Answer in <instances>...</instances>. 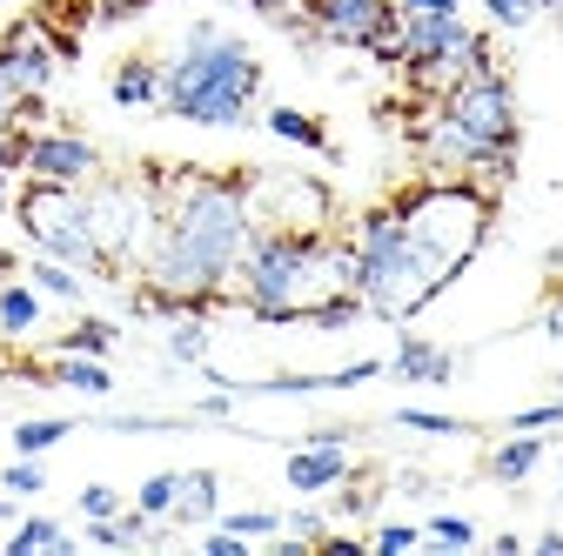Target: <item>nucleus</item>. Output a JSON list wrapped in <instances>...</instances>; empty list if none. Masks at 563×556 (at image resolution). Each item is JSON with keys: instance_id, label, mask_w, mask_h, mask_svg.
Segmentation results:
<instances>
[{"instance_id": "f257e3e1", "label": "nucleus", "mask_w": 563, "mask_h": 556, "mask_svg": "<svg viewBox=\"0 0 563 556\" xmlns=\"http://www.w3.org/2000/svg\"><path fill=\"white\" fill-rule=\"evenodd\" d=\"M155 194H162V229H155V242H148L134 275L162 296H181L188 315H208L229 296L235 262L255 235L249 175L181 168V175H155Z\"/></svg>"}, {"instance_id": "f03ea898", "label": "nucleus", "mask_w": 563, "mask_h": 556, "mask_svg": "<svg viewBox=\"0 0 563 556\" xmlns=\"http://www.w3.org/2000/svg\"><path fill=\"white\" fill-rule=\"evenodd\" d=\"M517 142H523V121H517V88L504 67L463 75L450 94L430 101V114L416 127L422 168L443 181H476L489 194L517 175Z\"/></svg>"}, {"instance_id": "7ed1b4c3", "label": "nucleus", "mask_w": 563, "mask_h": 556, "mask_svg": "<svg viewBox=\"0 0 563 556\" xmlns=\"http://www.w3.org/2000/svg\"><path fill=\"white\" fill-rule=\"evenodd\" d=\"M349 289V242L342 235H302V229H255L242 262H235V282L229 296L268 322V329H289L309 322L329 296Z\"/></svg>"}, {"instance_id": "20e7f679", "label": "nucleus", "mask_w": 563, "mask_h": 556, "mask_svg": "<svg viewBox=\"0 0 563 556\" xmlns=\"http://www.w3.org/2000/svg\"><path fill=\"white\" fill-rule=\"evenodd\" d=\"M262 54L222 21H188L162 60V114L188 127H249L262 101Z\"/></svg>"}, {"instance_id": "39448f33", "label": "nucleus", "mask_w": 563, "mask_h": 556, "mask_svg": "<svg viewBox=\"0 0 563 556\" xmlns=\"http://www.w3.org/2000/svg\"><path fill=\"white\" fill-rule=\"evenodd\" d=\"M396 215L409 248L422 255V268L437 275V289H450L456 275L476 262V248L489 242V222H497V194L476 188V181H416L409 194H396Z\"/></svg>"}, {"instance_id": "423d86ee", "label": "nucleus", "mask_w": 563, "mask_h": 556, "mask_svg": "<svg viewBox=\"0 0 563 556\" xmlns=\"http://www.w3.org/2000/svg\"><path fill=\"white\" fill-rule=\"evenodd\" d=\"M14 215H21V235L34 242V255H54L67 268H81V275H108L114 282V268L88 229V188H54V181H27L14 194Z\"/></svg>"}, {"instance_id": "0eeeda50", "label": "nucleus", "mask_w": 563, "mask_h": 556, "mask_svg": "<svg viewBox=\"0 0 563 556\" xmlns=\"http://www.w3.org/2000/svg\"><path fill=\"white\" fill-rule=\"evenodd\" d=\"M249 208L255 229H302V235L329 229V188L309 175H249Z\"/></svg>"}, {"instance_id": "6e6552de", "label": "nucleus", "mask_w": 563, "mask_h": 556, "mask_svg": "<svg viewBox=\"0 0 563 556\" xmlns=\"http://www.w3.org/2000/svg\"><path fill=\"white\" fill-rule=\"evenodd\" d=\"M27 181H54V188H88L101 175V148L75 127H34L27 134Z\"/></svg>"}, {"instance_id": "1a4fd4ad", "label": "nucleus", "mask_w": 563, "mask_h": 556, "mask_svg": "<svg viewBox=\"0 0 563 556\" xmlns=\"http://www.w3.org/2000/svg\"><path fill=\"white\" fill-rule=\"evenodd\" d=\"M302 21L329 47H369L383 27H396V0H302Z\"/></svg>"}, {"instance_id": "9d476101", "label": "nucleus", "mask_w": 563, "mask_h": 556, "mask_svg": "<svg viewBox=\"0 0 563 556\" xmlns=\"http://www.w3.org/2000/svg\"><path fill=\"white\" fill-rule=\"evenodd\" d=\"M342 476H349V430H316L302 449H289V463H282V482H289L296 497H322Z\"/></svg>"}, {"instance_id": "9b49d317", "label": "nucleus", "mask_w": 563, "mask_h": 556, "mask_svg": "<svg viewBox=\"0 0 563 556\" xmlns=\"http://www.w3.org/2000/svg\"><path fill=\"white\" fill-rule=\"evenodd\" d=\"M389 376H396V382H430V389H443V382L456 376V356H450V349H437V342H422V335H409V329H402L396 356H389Z\"/></svg>"}, {"instance_id": "f8f14e48", "label": "nucleus", "mask_w": 563, "mask_h": 556, "mask_svg": "<svg viewBox=\"0 0 563 556\" xmlns=\"http://www.w3.org/2000/svg\"><path fill=\"white\" fill-rule=\"evenodd\" d=\"M543 456H550L543 430H510L497 449L483 456V469L497 476V482H510V490H517V482H530V476H537V463H543Z\"/></svg>"}, {"instance_id": "ddd939ff", "label": "nucleus", "mask_w": 563, "mask_h": 556, "mask_svg": "<svg viewBox=\"0 0 563 556\" xmlns=\"http://www.w3.org/2000/svg\"><path fill=\"white\" fill-rule=\"evenodd\" d=\"M216 516H222V476L216 469H181V490H175V516L168 523L208 530Z\"/></svg>"}, {"instance_id": "4468645a", "label": "nucleus", "mask_w": 563, "mask_h": 556, "mask_svg": "<svg viewBox=\"0 0 563 556\" xmlns=\"http://www.w3.org/2000/svg\"><path fill=\"white\" fill-rule=\"evenodd\" d=\"M108 94H114V108H162V60L155 54H128L114 67Z\"/></svg>"}, {"instance_id": "2eb2a0df", "label": "nucleus", "mask_w": 563, "mask_h": 556, "mask_svg": "<svg viewBox=\"0 0 563 556\" xmlns=\"http://www.w3.org/2000/svg\"><path fill=\"white\" fill-rule=\"evenodd\" d=\"M262 127L275 134V142H289V148H309V155H329V162H335L329 127H322L316 114H302V108H268V114H262Z\"/></svg>"}, {"instance_id": "dca6fc26", "label": "nucleus", "mask_w": 563, "mask_h": 556, "mask_svg": "<svg viewBox=\"0 0 563 556\" xmlns=\"http://www.w3.org/2000/svg\"><path fill=\"white\" fill-rule=\"evenodd\" d=\"M41 309H47V296L34 289V282H21V275H14V282H0V335H34L41 329Z\"/></svg>"}, {"instance_id": "f3484780", "label": "nucleus", "mask_w": 563, "mask_h": 556, "mask_svg": "<svg viewBox=\"0 0 563 556\" xmlns=\"http://www.w3.org/2000/svg\"><path fill=\"white\" fill-rule=\"evenodd\" d=\"M47 382L75 389V396H114L108 356H54V363H47Z\"/></svg>"}, {"instance_id": "a211bd4d", "label": "nucleus", "mask_w": 563, "mask_h": 556, "mask_svg": "<svg viewBox=\"0 0 563 556\" xmlns=\"http://www.w3.org/2000/svg\"><path fill=\"white\" fill-rule=\"evenodd\" d=\"M67 556V549H75V543H67V530L54 523V516H21L14 523V536H8V556Z\"/></svg>"}, {"instance_id": "6ab92c4d", "label": "nucleus", "mask_w": 563, "mask_h": 556, "mask_svg": "<svg viewBox=\"0 0 563 556\" xmlns=\"http://www.w3.org/2000/svg\"><path fill=\"white\" fill-rule=\"evenodd\" d=\"M27 282L47 296V302H81L88 296V282H81V268H67V262H54V255H34V268H27Z\"/></svg>"}, {"instance_id": "aec40b11", "label": "nucleus", "mask_w": 563, "mask_h": 556, "mask_svg": "<svg viewBox=\"0 0 563 556\" xmlns=\"http://www.w3.org/2000/svg\"><path fill=\"white\" fill-rule=\"evenodd\" d=\"M114 342H121V329H114L108 315H81L75 329H67V335L54 342V356H108Z\"/></svg>"}, {"instance_id": "412c9836", "label": "nucleus", "mask_w": 563, "mask_h": 556, "mask_svg": "<svg viewBox=\"0 0 563 556\" xmlns=\"http://www.w3.org/2000/svg\"><path fill=\"white\" fill-rule=\"evenodd\" d=\"M168 363L208 369V315H175L168 322Z\"/></svg>"}, {"instance_id": "4be33fe9", "label": "nucleus", "mask_w": 563, "mask_h": 556, "mask_svg": "<svg viewBox=\"0 0 563 556\" xmlns=\"http://www.w3.org/2000/svg\"><path fill=\"white\" fill-rule=\"evenodd\" d=\"M67 436H75V415H27V423H14V456H47Z\"/></svg>"}, {"instance_id": "5701e85b", "label": "nucleus", "mask_w": 563, "mask_h": 556, "mask_svg": "<svg viewBox=\"0 0 563 556\" xmlns=\"http://www.w3.org/2000/svg\"><path fill=\"white\" fill-rule=\"evenodd\" d=\"M67 14H75V27H114V21H134L148 14L155 0H60Z\"/></svg>"}, {"instance_id": "b1692460", "label": "nucleus", "mask_w": 563, "mask_h": 556, "mask_svg": "<svg viewBox=\"0 0 563 556\" xmlns=\"http://www.w3.org/2000/svg\"><path fill=\"white\" fill-rule=\"evenodd\" d=\"M175 490H181V469H155V476L134 490V510L155 516V523H168V516H175Z\"/></svg>"}, {"instance_id": "393cba45", "label": "nucleus", "mask_w": 563, "mask_h": 556, "mask_svg": "<svg viewBox=\"0 0 563 556\" xmlns=\"http://www.w3.org/2000/svg\"><path fill=\"white\" fill-rule=\"evenodd\" d=\"M396 430H416V436H470V423H456V415H443V409H416V402L396 409Z\"/></svg>"}, {"instance_id": "a878e982", "label": "nucleus", "mask_w": 563, "mask_h": 556, "mask_svg": "<svg viewBox=\"0 0 563 556\" xmlns=\"http://www.w3.org/2000/svg\"><path fill=\"white\" fill-rule=\"evenodd\" d=\"M0 490H8V497H41L47 490V469H41V456H14L8 469H0Z\"/></svg>"}, {"instance_id": "bb28decb", "label": "nucleus", "mask_w": 563, "mask_h": 556, "mask_svg": "<svg viewBox=\"0 0 563 556\" xmlns=\"http://www.w3.org/2000/svg\"><path fill=\"white\" fill-rule=\"evenodd\" d=\"M422 543H437V549H476V523L470 516H430V523H422Z\"/></svg>"}, {"instance_id": "cd10ccee", "label": "nucleus", "mask_w": 563, "mask_h": 556, "mask_svg": "<svg viewBox=\"0 0 563 556\" xmlns=\"http://www.w3.org/2000/svg\"><path fill=\"white\" fill-rule=\"evenodd\" d=\"M222 530H235V536H249V543H275L282 536V516L275 510H229V516H216Z\"/></svg>"}, {"instance_id": "c85d7f7f", "label": "nucleus", "mask_w": 563, "mask_h": 556, "mask_svg": "<svg viewBox=\"0 0 563 556\" xmlns=\"http://www.w3.org/2000/svg\"><path fill=\"white\" fill-rule=\"evenodd\" d=\"M75 510H81V523H108V516H121L128 503H121V490H108V482H88V490L75 497Z\"/></svg>"}, {"instance_id": "c756f323", "label": "nucleus", "mask_w": 563, "mask_h": 556, "mask_svg": "<svg viewBox=\"0 0 563 556\" xmlns=\"http://www.w3.org/2000/svg\"><path fill=\"white\" fill-rule=\"evenodd\" d=\"M510 430H563V396H556V402H530V409H517V415H510Z\"/></svg>"}, {"instance_id": "7c9ffc66", "label": "nucleus", "mask_w": 563, "mask_h": 556, "mask_svg": "<svg viewBox=\"0 0 563 556\" xmlns=\"http://www.w3.org/2000/svg\"><path fill=\"white\" fill-rule=\"evenodd\" d=\"M483 14L497 27H530L537 21V0H483Z\"/></svg>"}, {"instance_id": "2f4dec72", "label": "nucleus", "mask_w": 563, "mask_h": 556, "mask_svg": "<svg viewBox=\"0 0 563 556\" xmlns=\"http://www.w3.org/2000/svg\"><path fill=\"white\" fill-rule=\"evenodd\" d=\"M376 510V490H363V482H335V516H369Z\"/></svg>"}, {"instance_id": "473e14b6", "label": "nucleus", "mask_w": 563, "mask_h": 556, "mask_svg": "<svg viewBox=\"0 0 563 556\" xmlns=\"http://www.w3.org/2000/svg\"><path fill=\"white\" fill-rule=\"evenodd\" d=\"M282 530L302 536V543H329V516L322 510H289V516H282Z\"/></svg>"}, {"instance_id": "72a5a7b5", "label": "nucleus", "mask_w": 563, "mask_h": 556, "mask_svg": "<svg viewBox=\"0 0 563 556\" xmlns=\"http://www.w3.org/2000/svg\"><path fill=\"white\" fill-rule=\"evenodd\" d=\"M369 543H376L383 556H402V549H416V543H422V530H416V523H383Z\"/></svg>"}, {"instance_id": "f704fd0d", "label": "nucleus", "mask_w": 563, "mask_h": 556, "mask_svg": "<svg viewBox=\"0 0 563 556\" xmlns=\"http://www.w3.org/2000/svg\"><path fill=\"white\" fill-rule=\"evenodd\" d=\"M201 556H249V536H235V530H222V523H216V530L201 536Z\"/></svg>"}, {"instance_id": "c9c22d12", "label": "nucleus", "mask_w": 563, "mask_h": 556, "mask_svg": "<svg viewBox=\"0 0 563 556\" xmlns=\"http://www.w3.org/2000/svg\"><path fill=\"white\" fill-rule=\"evenodd\" d=\"M229 415H235V389L201 396V402H195V423H229Z\"/></svg>"}, {"instance_id": "e433bc0d", "label": "nucleus", "mask_w": 563, "mask_h": 556, "mask_svg": "<svg viewBox=\"0 0 563 556\" xmlns=\"http://www.w3.org/2000/svg\"><path fill=\"white\" fill-rule=\"evenodd\" d=\"M402 14H463V0H396Z\"/></svg>"}, {"instance_id": "4c0bfd02", "label": "nucleus", "mask_w": 563, "mask_h": 556, "mask_svg": "<svg viewBox=\"0 0 563 556\" xmlns=\"http://www.w3.org/2000/svg\"><path fill=\"white\" fill-rule=\"evenodd\" d=\"M242 8H255V14H268V21H282V14H296L302 0H242Z\"/></svg>"}, {"instance_id": "58836bf2", "label": "nucleus", "mask_w": 563, "mask_h": 556, "mask_svg": "<svg viewBox=\"0 0 563 556\" xmlns=\"http://www.w3.org/2000/svg\"><path fill=\"white\" fill-rule=\"evenodd\" d=\"M543 335H563V289H556L550 309H543Z\"/></svg>"}, {"instance_id": "ea45409f", "label": "nucleus", "mask_w": 563, "mask_h": 556, "mask_svg": "<svg viewBox=\"0 0 563 556\" xmlns=\"http://www.w3.org/2000/svg\"><path fill=\"white\" fill-rule=\"evenodd\" d=\"M530 549H537V556H563V530H543V536H537Z\"/></svg>"}, {"instance_id": "a19ab883", "label": "nucleus", "mask_w": 563, "mask_h": 556, "mask_svg": "<svg viewBox=\"0 0 563 556\" xmlns=\"http://www.w3.org/2000/svg\"><path fill=\"white\" fill-rule=\"evenodd\" d=\"M21 275V262H14V248H0V282H14Z\"/></svg>"}, {"instance_id": "79ce46f5", "label": "nucleus", "mask_w": 563, "mask_h": 556, "mask_svg": "<svg viewBox=\"0 0 563 556\" xmlns=\"http://www.w3.org/2000/svg\"><path fill=\"white\" fill-rule=\"evenodd\" d=\"M0 523H21V503H8V497H0Z\"/></svg>"}, {"instance_id": "37998d69", "label": "nucleus", "mask_w": 563, "mask_h": 556, "mask_svg": "<svg viewBox=\"0 0 563 556\" xmlns=\"http://www.w3.org/2000/svg\"><path fill=\"white\" fill-rule=\"evenodd\" d=\"M543 8H563V0H537V14H543Z\"/></svg>"}, {"instance_id": "c03bdc74", "label": "nucleus", "mask_w": 563, "mask_h": 556, "mask_svg": "<svg viewBox=\"0 0 563 556\" xmlns=\"http://www.w3.org/2000/svg\"><path fill=\"white\" fill-rule=\"evenodd\" d=\"M556 382H563V376H556Z\"/></svg>"}]
</instances>
